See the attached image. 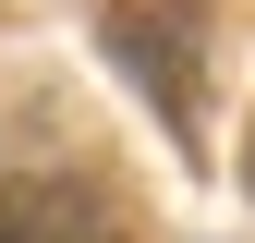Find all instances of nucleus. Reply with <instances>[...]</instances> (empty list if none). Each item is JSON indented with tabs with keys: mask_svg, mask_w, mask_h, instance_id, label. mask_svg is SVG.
Wrapping results in <instances>:
<instances>
[{
	"mask_svg": "<svg viewBox=\"0 0 255 243\" xmlns=\"http://www.w3.org/2000/svg\"><path fill=\"white\" fill-rule=\"evenodd\" d=\"M110 49L134 61V73H158V85H170V122L195 134V37H182V24H146V12H122V24H110Z\"/></svg>",
	"mask_w": 255,
	"mask_h": 243,
	"instance_id": "f03ea898",
	"label": "nucleus"
},
{
	"mask_svg": "<svg viewBox=\"0 0 255 243\" xmlns=\"http://www.w3.org/2000/svg\"><path fill=\"white\" fill-rule=\"evenodd\" d=\"M0 243H110V219L73 182H12V195H0Z\"/></svg>",
	"mask_w": 255,
	"mask_h": 243,
	"instance_id": "f257e3e1",
	"label": "nucleus"
}]
</instances>
